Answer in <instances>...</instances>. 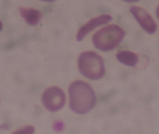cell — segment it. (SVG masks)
I'll return each mask as SVG.
<instances>
[{
    "label": "cell",
    "instance_id": "6da1fadb",
    "mask_svg": "<svg viewBox=\"0 0 159 134\" xmlns=\"http://www.w3.org/2000/svg\"><path fill=\"white\" fill-rule=\"evenodd\" d=\"M69 107L73 112L84 114L90 112L96 103L94 90L88 83L82 80H76L69 88Z\"/></svg>",
    "mask_w": 159,
    "mask_h": 134
},
{
    "label": "cell",
    "instance_id": "7a4b0ae2",
    "mask_svg": "<svg viewBox=\"0 0 159 134\" xmlns=\"http://www.w3.org/2000/svg\"><path fill=\"white\" fill-rule=\"evenodd\" d=\"M125 35V32L120 26L108 25L95 32L92 38L93 44L101 51H111L123 41Z\"/></svg>",
    "mask_w": 159,
    "mask_h": 134
},
{
    "label": "cell",
    "instance_id": "5b68a950",
    "mask_svg": "<svg viewBox=\"0 0 159 134\" xmlns=\"http://www.w3.org/2000/svg\"><path fill=\"white\" fill-rule=\"evenodd\" d=\"M130 11L139 24L147 33L153 34L157 32V23L152 15L145 8L140 6H133L130 7Z\"/></svg>",
    "mask_w": 159,
    "mask_h": 134
},
{
    "label": "cell",
    "instance_id": "8fae6325",
    "mask_svg": "<svg viewBox=\"0 0 159 134\" xmlns=\"http://www.w3.org/2000/svg\"><path fill=\"white\" fill-rule=\"evenodd\" d=\"M2 29H3V24L1 21V20H0V32L2 30Z\"/></svg>",
    "mask_w": 159,
    "mask_h": 134
},
{
    "label": "cell",
    "instance_id": "8992f818",
    "mask_svg": "<svg viewBox=\"0 0 159 134\" xmlns=\"http://www.w3.org/2000/svg\"><path fill=\"white\" fill-rule=\"evenodd\" d=\"M112 17L110 15H102L91 19L87 24L80 28L77 35H76V40L78 41H82L86 36L90 33L94 29L99 25L108 24V22L112 21Z\"/></svg>",
    "mask_w": 159,
    "mask_h": 134
},
{
    "label": "cell",
    "instance_id": "52a82bcc",
    "mask_svg": "<svg viewBox=\"0 0 159 134\" xmlns=\"http://www.w3.org/2000/svg\"><path fill=\"white\" fill-rule=\"evenodd\" d=\"M20 15L28 24L37 25L43 17L42 12L37 9L32 8H20Z\"/></svg>",
    "mask_w": 159,
    "mask_h": 134
},
{
    "label": "cell",
    "instance_id": "30bf717a",
    "mask_svg": "<svg viewBox=\"0 0 159 134\" xmlns=\"http://www.w3.org/2000/svg\"><path fill=\"white\" fill-rule=\"evenodd\" d=\"M157 17H158V20H159V5H158V8L157 9Z\"/></svg>",
    "mask_w": 159,
    "mask_h": 134
},
{
    "label": "cell",
    "instance_id": "9c48e42d",
    "mask_svg": "<svg viewBox=\"0 0 159 134\" xmlns=\"http://www.w3.org/2000/svg\"><path fill=\"white\" fill-rule=\"evenodd\" d=\"M35 132L34 127L32 125H26L19 128L11 134H34Z\"/></svg>",
    "mask_w": 159,
    "mask_h": 134
},
{
    "label": "cell",
    "instance_id": "ba28073f",
    "mask_svg": "<svg viewBox=\"0 0 159 134\" xmlns=\"http://www.w3.org/2000/svg\"><path fill=\"white\" fill-rule=\"evenodd\" d=\"M116 58L119 63L128 67H134L139 61L138 55L133 51L123 50L116 54Z\"/></svg>",
    "mask_w": 159,
    "mask_h": 134
},
{
    "label": "cell",
    "instance_id": "3957f363",
    "mask_svg": "<svg viewBox=\"0 0 159 134\" xmlns=\"http://www.w3.org/2000/svg\"><path fill=\"white\" fill-rule=\"evenodd\" d=\"M79 71L82 76L92 80H98L104 77L105 67L103 58L93 51H84L78 60Z\"/></svg>",
    "mask_w": 159,
    "mask_h": 134
},
{
    "label": "cell",
    "instance_id": "277c9868",
    "mask_svg": "<svg viewBox=\"0 0 159 134\" xmlns=\"http://www.w3.org/2000/svg\"><path fill=\"white\" fill-rule=\"evenodd\" d=\"M43 104L49 112H55L62 108L66 101V96L61 88L52 86L45 90L42 96Z\"/></svg>",
    "mask_w": 159,
    "mask_h": 134
}]
</instances>
